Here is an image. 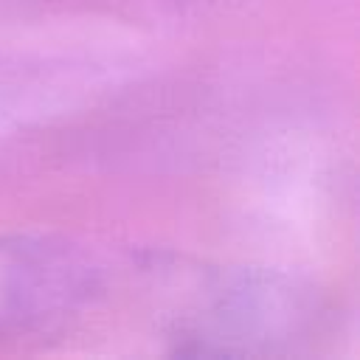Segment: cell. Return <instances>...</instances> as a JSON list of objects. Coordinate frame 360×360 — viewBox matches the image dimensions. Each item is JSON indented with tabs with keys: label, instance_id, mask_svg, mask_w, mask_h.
<instances>
[{
	"label": "cell",
	"instance_id": "1",
	"mask_svg": "<svg viewBox=\"0 0 360 360\" xmlns=\"http://www.w3.org/2000/svg\"><path fill=\"white\" fill-rule=\"evenodd\" d=\"M62 276V267L42 250L0 245V332L56 304L70 290Z\"/></svg>",
	"mask_w": 360,
	"mask_h": 360
}]
</instances>
